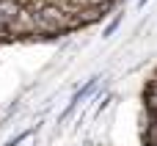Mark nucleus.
Here are the masks:
<instances>
[{"mask_svg":"<svg viewBox=\"0 0 157 146\" xmlns=\"http://www.w3.org/2000/svg\"><path fill=\"white\" fill-rule=\"evenodd\" d=\"M108 3H110V0H88L91 8H102V6H108Z\"/></svg>","mask_w":157,"mask_h":146,"instance_id":"f257e3e1","label":"nucleus"}]
</instances>
